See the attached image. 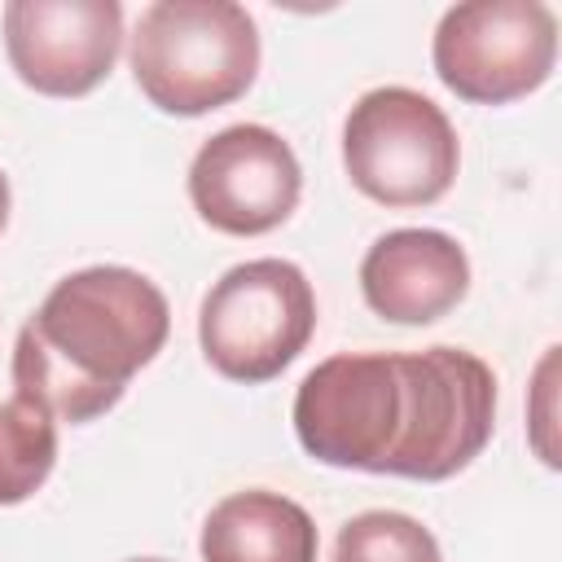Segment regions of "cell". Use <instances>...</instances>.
Instances as JSON below:
<instances>
[{"label":"cell","mask_w":562,"mask_h":562,"mask_svg":"<svg viewBox=\"0 0 562 562\" xmlns=\"http://www.w3.org/2000/svg\"><path fill=\"white\" fill-rule=\"evenodd\" d=\"M496 373L465 347L338 351L294 391L303 452L334 470L443 483L492 439Z\"/></svg>","instance_id":"6da1fadb"},{"label":"cell","mask_w":562,"mask_h":562,"mask_svg":"<svg viewBox=\"0 0 562 562\" xmlns=\"http://www.w3.org/2000/svg\"><path fill=\"white\" fill-rule=\"evenodd\" d=\"M171 334L167 294L136 268L97 263L61 277L13 342L18 395L57 422L110 413Z\"/></svg>","instance_id":"7a4b0ae2"},{"label":"cell","mask_w":562,"mask_h":562,"mask_svg":"<svg viewBox=\"0 0 562 562\" xmlns=\"http://www.w3.org/2000/svg\"><path fill=\"white\" fill-rule=\"evenodd\" d=\"M127 66L145 101L176 119L211 114L259 75V26L233 0H154L127 35Z\"/></svg>","instance_id":"3957f363"},{"label":"cell","mask_w":562,"mask_h":562,"mask_svg":"<svg viewBox=\"0 0 562 562\" xmlns=\"http://www.w3.org/2000/svg\"><path fill=\"white\" fill-rule=\"evenodd\" d=\"M316 329V290L290 259L233 263L198 307L206 364L241 386L272 382L299 360Z\"/></svg>","instance_id":"277c9868"},{"label":"cell","mask_w":562,"mask_h":562,"mask_svg":"<svg viewBox=\"0 0 562 562\" xmlns=\"http://www.w3.org/2000/svg\"><path fill=\"white\" fill-rule=\"evenodd\" d=\"M342 167L382 206H430L457 180L461 140L430 97L386 83L347 110Z\"/></svg>","instance_id":"5b68a950"},{"label":"cell","mask_w":562,"mask_h":562,"mask_svg":"<svg viewBox=\"0 0 562 562\" xmlns=\"http://www.w3.org/2000/svg\"><path fill=\"white\" fill-rule=\"evenodd\" d=\"M435 75L470 105H509L549 83L558 61V13L540 0L452 4L430 40Z\"/></svg>","instance_id":"8992f818"},{"label":"cell","mask_w":562,"mask_h":562,"mask_svg":"<svg viewBox=\"0 0 562 562\" xmlns=\"http://www.w3.org/2000/svg\"><path fill=\"white\" fill-rule=\"evenodd\" d=\"M303 193V167L263 123H233L202 140L189 162V202L215 233L259 237L281 228Z\"/></svg>","instance_id":"52a82bcc"},{"label":"cell","mask_w":562,"mask_h":562,"mask_svg":"<svg viewBox=\"0 0 562 562\" xmlns=\"http://www.w3.org/2000/svg\"><path fill=\"white\" fill-rule=\"evenodd\" d=\"M4 53L13 75L40 97H88L119 61V0H9Z\"/></svg>","instance_id":"ba28073f"},{"label":"cell","mask_w":562,"mask_h":562,"mask_svg":"<svg viewBox=\"0 0 562 562\" xmlns=\"http://www.w3.org/2000/svg\"><path fill=\"white\" fill-rule=\"evenodd\" d=\"M360 294L391 325H435L470 294V259L439 228H395L364 250Z\"/></svg>","instance_id":"9c48e42d"},{"label":"cell","mask_w":562,"mask_h":562,"mask_svg":"<svg viewBox=\"0 0 562 562\" xmlns=\"http://www.w3.org/2000/svg\"><path fill=\"white\" fill-rule=\"evenodd\" d=\"M202 562H316L312 514L268 487L224 496L202 522Z\"/></svg>","instance_id":"30bf717a"},{"label":"cell","mask_w":562,"mask_h":562,"mask_svg":"<svg viewBox=\"0 0 562 562\" xmlns=\"http://www.w3.org/2000/svg\"><path fill=\"white\" fill-rule=\"evenodd\" d=\"M57 465V417L26 395L0 404V505L31 501Z\"/></svg>","instance_id":"8fae6325"},{"label":"cell","mask_w":562,"mask_h":562,"mask_svg":"<svg viewBox=\"0 0 562 562\" xmlns=\"http://www.w3.org/2000/svg\"><path fill=\"white\" fill-rule=\"evenodd\" d=\"M334 562H443L426 522L400 509H364L338 527Z\"/></svg>","instance_id":"7c38bea8"},{"label":"cell","mask_w":562,"mask_h":562,"mask_svg":"<svg viewBox=\"0 0 562 562\" xmlns=\"http://www.w3.org/2000/svg\"><path fill=\"white\" fill-rule=\"evenodd\" d=\"M9 206H13V193H9V176L0 171V233H4V224H9Z\"/></svg>","instance_id":"4fadbf2b"},{"label":"cell","mask_w":562,"mask_h":562,"mask_svg":"<svg viewBox=\"0 0 562 562\" xmlns=\"http://www.w3.org/2000/svg\"><path fill=\"white\" fill-rule=\"evenodd\" d=\"M127 562H171V558H127Z\"/></svg>","instance_id":"5bb4252c"}]
</instances>
